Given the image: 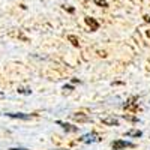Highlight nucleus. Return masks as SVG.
I'll return each instance as SVG.
<instances>
[{"mask_svg": "<svg viewBox=\"0 0 150 150\" xmlns=\"http://www.w3.org/2000/svg\"><path fill=\"white\" fill-rule=\"evenodd\" d=\"M147 36H149V38H150V30H149V32H147Z\"/></svg>", "mask_w": 150, "mask_h": 150, "instance_id": "obj_16", "label": "nucleus"}, {"mask_svg": "<svg viewBox=\"0 0 150 150\" xmlns=\"http://www.w3.org/2000/svg\"><path fill=\"white\" fill-rule=\"evenodd\" d=\"M18 93H23V95H30L32 90L29 89V87H20L18 89Z\"/></svg>", "mask_w": 150, "mask_h": 150, "instance_id": "obj_10", "label": "nucleus"}, {"mask_svg": "<svg viewBox=\"0 0 150 150\" xmlns=\"http://www.w3.org/2000/svg\"><path fill=\"white\" fill-rule=\"evenodd\" d=\"M123 117H125V119H128V120H131V122H137V119H135V117H131V116H126V114H125Z\"/></svg>", "mask_w": 150, "mask_h": 150, "instance_id": "obj_13", "label": "nucleus"}, {"mask_svg": "<svg viewBox=\"0 0 150 150\" xmlns=\"http://www.w3.org/2000/svg\"><path fill=\"white\" fill-rule=\"evenodd\" d=\"M95 3L98 6H101V8H108V3L105 2V0H95Z\"/></svg>", "mask_w": 150, "mask_h": 150, "instance_id": "obj_11", "label": "nucleus"}, {"mask_svg": "<svg viewBox=\"0 0 150 150\" xmlns=\"http://www.w3.org/2000/svg\"><path fill=\"white\" fill-rule=\"evenodd\" d=\"M126 135L128 137H141L143 132L141 131H129V132H126Z\"/></svg>", "mask_w": 150, "mask_h": 150, "instance_id": "obj_9", "label": "nucleus"}, {"mask_svg": "<svg viewBox=\"0 0 150 150\" xmlns=\"http://www.w3.org/2000/svg\"><path fill=\"white\" fill-rule=\"evenodd\" d=\"M68 41H71V44H72L74 47H80V41H78V38H77V36L68 35Z\"/></svg>", "mask_w": 150, "mask_h": 150, "instance_id": "obj_8", "label": "nucleus"}, {"mask_svg": "<svg viewBox=\"0 0 150 150\" xmlns=\"http://www.w3.org/2000/svg\"><path fill=\"white\" fill-rule=\"evenodd\" d=\"M111 147L114 149V150H120V149H126V147H134V144L129 143V141L117 140V141H112V143H111Z\"/></svg>", "mask_w": 150, "mask_h": 150, "instance_id": "obj_1", "label": "nucleus"}, {"mask_svg": "<svg viewBox=\"0 0 150 150\" xmlns=\"http://www.w3.org/2000/svg\"><path fill=\"white\" fill-rule=\"evenodd\" d=\"M0 95H2V92H0Z\"/></svg>", "mask_w": 150, "mask_h": 150, "instance_id": "obj_17", "label": "nucleus"}, {"mask_svg": "<svg viewBox=\"0 0 150 150\" xmlns=\"http://www.w3.org/2000/svg\"><path fill=\"white\" fill-rule=\"evenodd\" d=\"M125 108H126V110H132V111H137V108H138V98H137V96L129 98L128 102L125 104Z\"/></svg>", "mask_w": 150, "mask_h": 150, "instance_id": "obj_2", "label": "nucleus"}, {"mask_svg": "<svg viewBox=\"0 0 150 150\" xmlns=\"http://www.w3.org/2000/svg\"><path fill=\"white\" fill-rule=\"evenodd\" d=\"M57 125H60L62 128H63L65 131H68V132H77V128L75 126H72V125H69V123H65V122H57Z\"/></svg>", "mask_w": 150, "mask_h": 150, "instance_id": "obj_6", "label": "nucleus"}, {"mask_svg": "<svg viewBox=\"0 0 150 150\" xmlns=\"http://www.w3.org/2000/svg\"><path fill=\"white\" fill-rule=\"evenodd\" d=\"M102 123L107 125V126H119L117 119H102Z\"/></svg>", "mask_w": 150, "mask_h": 150, "instance_id": "obj_7", "label": "nucleus"}, {"mask_svg": "<svg viewBox=\"0 0 150 150\" xmlns=\"http://www.w3.org/2000/svg\"><path fill=\"white\" fill-rule=\"evenodd\" d=\"M9 150H27V149H9Z\"/></svg>", "mask_w": 150, "mask_h": 150, "instance_id": "obj_15", "label": "nucleus"}, {"mask_svg": "<svg viewBox=\"0 0 150 150\" xmlns=\"http://www.w3.org/2000/svg\"><path fill=\"white\" fill-rule=\"evenodd\" d=\"M72 119L75 122H90V117L89 116H86L84 112H77V114H74Z\"/></svg>", "mask_w": 150, "mask_h": 150, "instance_id": "obj_5", "label": "nucleus"}, {"mask_svg": "<svg viewBox=\"0 0 150 150\" xmlns=\"http://www.w3.org/2000/svg\"><path fill=\"white\" fill-rule=\"evenodd\" d=\"M144 21H146V23H150V15H146V17H144Z\"/></svg>", "mask_w": 150, "mask_h": 150, "instance_id": "obj_14", "label": "nucleus"}, {"mask_svg": "<svg viewBox=\"0 0 150 150\" xmlns=\"http://www.w3.org/2000/svg\"><path fill=\"white\" fill-rule=\"evenodd\" d=\"M93 135H84L83 138H81V141H84V143H89V141H93V140H98V138H92Z\"/></svg>", "mask_w": 150, "mask_h": 150, "instance_id": "obj_12", "label": "nucleus"}, {"mask_svg": "<svg viewBox=\"0 0 150 150\" xmlns=\"http://www.w3.org/2000/svg\"><path fill=\"white\" fill-rule=\"evenodd\" d=\"M8 116L12 119H23V120H29L33 117V114H24V112H8Z\"/></svg>", "mask_w": 150, "mask_h": 150, "instance_id": "obj_4", "label": "nucleus"}, {"mask_svg": "<svg viewBox=\"0 0 150 150\" xmlns=\"http://www.w3.org/2000/svg\"><path fill=\"white\" fill-rule=\"evenodd\" d=\"M86 24L90 27V30H92V32H95V30H98V29H99V23H98L95 18H92V17H86Z\"/></svg>", "mask_w": 150, "mask_h": 150, "instance_id": "obj_3", "label": "nucleus"}]
</instances>
